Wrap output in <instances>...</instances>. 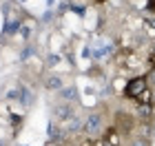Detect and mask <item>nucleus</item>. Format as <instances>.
Segmentation results:
<instances>
[{"label":"nucleus","mask_w":155,"mask_h":146,"mask_svg":"<svg viewBox=\"0 0 155 146\" xmlns=\"http://www.w3.org/2000/svg\"><path fill=\"white\" fill-rule=\"evenodd\" d=\"M62 95H64V100H75V89H64Z\"/></svg>","instance_id":"obj_8"},{"label":"nucleus","mask_w":155,"mask_h":146,"mask_svg":"<svg viewBox=\"0 0 155 146\" xmlns=\"http://www.w3.org/2000/svg\"><path fill=\"white\" fill-rule=\"evenodd\" d=\"M151 62H153V67H155V53H153V55H151Z\"/></svg>","instance_id":"obj_11"},{"label":"nucleus","mask_w":155,"mask_h":146,"mask_svg":"<svg viewBox=\"0 0 155 146\" xmlns=\"http://www.w3.org/2000/svg\"><path fill=\"white\" fill-rule=\"evenodd\" d=\"M55 115L62 117V120H71V117H73V109H71V106H67V104H62V106L55 109Z\"/></svg>","instance_id":"obj_4"},{"label":"nucleus","mask_w":155,"mask_h":146,"mask_svg":"<svg viewBox=\"0 0 155 146\" xmlns=\"http://www.w3.org/2000/svg\"><path fill=\"white\" fill-rule=\"evenodd\" d=\"M137 115L142 117V120H151V104H140Z\"/></svg>","instance_id":"obj_7"},{"label":"nucleus","mask_w":155,"mask_h":146,"mask_svg":"<svg viewBox=\"0 0 155 146\" xmlns=\"http://www.w3.org/2000/svg\"><path fill=\"white\" fill-rule=\"evenodd\" d=\"M47 89H49V91H58V89H62V78H58V75L47 78Z\"/></svg>","instance_id":"obj_5"},{"label":"nucleus","mask_w":155,"mask_h":146,"mask_svg":"<svg viewBox=\"0 0 155 146\" xmlns=\"http://www.w3.org/2000/svg\"><path fill=\"white\" fill-rule=\"evenodd\" d=\"M137 102H140V104H151V102H153V91H151V89H144V91L140 93Z\"/></svg>","instance_id":"obj_6"},{"label":"nucleus","mask_w":155,"mask_h":146,"mask_svg":"<svg viewBox=\"0 0 155 146\" xmlns=\"http://www.w3.org/2000/svg\"><path fill=\"white\" fill-rule=\"evenodd\" d=\"M97 146H113V144H109L107 140H100V142H97Z\"/></svg>","instance_id":"obj_10"},{"label":"nucleus","mask_w":155,"mask_h":146,"mask_svg":"<svg viewBox=\"0 0 155 146\" xmlns=\"http://www.w3.org/2000/svg\"><path fill=\"white\" fill-rule=\"evenodd\" d=\"M131 146H149V142H146L144 137H140V140H135V142H133Z\"/></svg>","instance_id":"obj_9"},{"label":"nucleus","mask_w":155,"mask_h":146,"mask_svg":"<svg viewBox=\"0 0 155 146\" xmlns=\"http://www.w3.org/2000/svg\"><path fill=\"white\" fill-rule=\"evenodd\" d=\"M102 124H104V120H102V115H100V113H91L87 120H84L82 131H84L87 135L95 137V135H100V133H102Z\"/></svg>","instance_id":"obj_2"},{"label":"nucleus","mask_w":155,"mask_h":146,"mask_svg":"<svg viewBox=\"0 0 155 146\" xmlns=\"http://www.w3.org/2000/svg\"><path fill=\"white\" fill-rule=\"evenodd\" d=\"M144 89H149V80L146 78H131V80H126V86L122 93L126 97H131V100H137Z\"/></svg>","instance_id":"obj_1"},{"label":"nucleus","mask_w":155,"mask_h":146,"mask_svg":"<svg viewBox=\"0 0 155 146\" xmlns=\"http://www.w3.org/2000/svg\"><path fill=\"white\" fill-rule=\"evenodd\" d=\"M115 128L120 131V133H131L133 131V117L124 115V113H117V124Z\"/></svg>","instance_id":"obj_3"}]
</instances>
